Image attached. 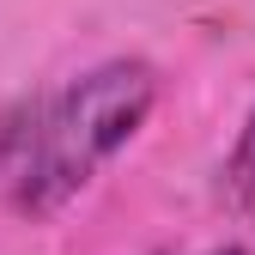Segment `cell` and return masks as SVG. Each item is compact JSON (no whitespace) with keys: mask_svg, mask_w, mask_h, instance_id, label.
<instances>
[{"mask_svg":"<svg viewBox=\"0 0 255 255\" xmlns=\"http://www.w3.org/2000/svg\"><path fill=\"white\" fill-rule=\"evenodd\" d=\"M152 104H158V67L140 55H110L61 91L37 98L24 164L6 182L12 207L24 219H55L61 207H73L98 182V170L146 128Z\"/></svg>","mask_w":255,"mask_h":255,"instance_id":"6da1fadb","label":"cell"},{"mask_svg":"<svg viewBox=\"0 0 255 255\" xmlns=\"http://www.w3.org/2000/svg\"><path fill=\"white\" fill-rule=\"evenodd\" d=\"M225 195H231V207H237L243 219H255V110L243 116L237 140H231V152H225Z\"/></svg>","mask_w":255,"mask_h":255,"instance_id":"7a4b0ae2","label":"cell"},{"mask_svg":"<svg viewBox=\"0 0 255 255\" xmlns=\"http://www.w3.org/2000/svg\"><path fill=\"white\" fill-rule=\"evenodd\" d=\"M30 122H37V98H18V104H0V182H12L24 164V146H30Z\"/></svg>","mask_w":255,"mask_h":255,"instance_id":"3957f363","label":"cell"},{"mask_svg":"<svg viewBox=\"0 0 255 255\" xmlns=\"http://www.w3.org/2000/svg\"><path fill=\"white\" fill-rule=\"evenodd\" d=\"M207 255H249V249H237V243H225V249H207Z\"/></svg>","mask_w":255,"mask_h":255,"instance_id":"277c9868","label":"cell"}]
</instances>
